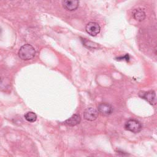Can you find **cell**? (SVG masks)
Wrapping results in <instances>:
<instances>
[{
  "label": "cell",
  "instance_id": "obj_5",
  "mask_svg": "<svg viewBox=\"0 0 157 157\" xmlns=\"http://www.w3.org/2000/svg\"><path fill=\"white\" fill-rule=\"evenodd\" d=\"M84 118L89 121H93L96 120L98 116V112L96 109L93 107L87 108L83 113Z\"/></svg>",
  "mask_w": 157,
  "mask_h": 157
},
{
  "label": "cell",
  "instance_id": "obj_1",
  "mask_svg": "<svg viewBox=\"0 0 157 157\" xmlns=\"http://www.w3.org/2000/svg\"><path fill=\"white\" fill-rule=\"evenodd\" d=\"M36 50L34 48L29 44H25L22 45L19 51L18 56L23 60H29L34 57Z\"/></svg>",
  "mask_w": 157,
  "mask_h": 157
},
{
  "label": "cell",
  "instance_id": "obj_2",
  "mask_svg": "<svg viewBox=\"0 0 157 157\" xmlns=\"http://www.w3.org/2000/svg\"><path fill=\"white\" fill-rule=\"evenodd\" d=\"M124 128L131 132L137 133L141 131L142 126L141 123L137 120L131 119L126 122L124 124Z\"/></svg>",
  "mask_w": 157,
  "mask_h": 157
},
{
  "label": "cell",
  "instance_id": "obj_4",
  "mask_svg": "<svg viewBox=\"0 0 157 157\" xmlns=\"http://www.w3.org/2000/svg\"><path fill=\"white\" fill-rule=\"evenodd\" d=\"M139 96L151 105H155L156 103V93L153 90L139 93Z\"/></svg>",
  "mask_w": 157,
  "mask_h": 157
},
{
  "label": "cell",
  "instance_id": "obj_6",
  "mask_svg": "<svg viewBox=\"0 0 157 157\" xmlns=\"http://www.w3.org/2000/svg\"><path fill=\"white\" fill-rule=\"evenodd\" d=\"M98 112L105 115H109L113 112V107L107 103H101L98 106Z\"/></svg>",
  "mask_w": 157,
  "mask_h": 157
},
{
  "label": "cell",
  "instance_id": "obj_3",
  "mask_svg": "<svg viewBox=\"0 0 157 157\" xmlns=\"http://www.w3.org/2000/svg\"><path fill=\"white\" fill-rule=\"evenodd\" d=\"M85 29L88 34L91 36H95L99 33L101 28L98 23L96 22H90L86 25Z\"/></svg>",
  "mask_w": 157,
  "mask_h": 157
},
{
  "label": "cell",
  "instance_id": "obj_11",
  "mask_svg": "<svg viewBox=\"0 0 157 157\" xmlns=\"http://www.w3.org/2000/svg\"><path fill=\"white\" fill-rule=\"evenodd\" d=\"M83 44L85 46H86L88 48H96L98 47V45L97 44L91 42L90 40H88L86 39H83Z\"/></svg>",
  "mask_w": 157,
  "mask_h": 157
},
{
  "label": "cell",
  "instance_id": "obj_9",
  "mask_svg": "<svg viewBox=\"0 0 157 157\" xmlns=\"http://www.w3.org/2000/svg\"><path fill=\"white\" fill-rule=\"evenodd\" d=\"M132 15L134 18L139 21H141L144 20L145 18V13L141 9H135L133 12Z\"/></svg>",
  "mask_w": 157,
  "mask_h": 157
},
{
  "label": "cell",
  "instance_id": "obj_10",
  "mask_svg": "<svg viewBox=\"0 0 157 157\" xmlns=\"http://www.w3.org/2000/svg\"><path fill=\"white\" fill-rule=\"evenodd\" d=\"M25 118L26 119V120H27L29 122L33 123L36 120H37V115L35 113L33 112H26L25 115Z\"/></svg>",
  "mask_w": 157,
  "mask_h": 157
},
{
  "label": "cell",
  "instance_id": "obj_7",
  "mask_svg": "<svg viewBox=\"0 0 157 157\" xmlns=\"http://www.w3.org/2000/svg\"><path fill=\"white\" fill-rule=\"evenodd\" d=\"M79 5V1L77 0L72 1H63V7L67 10L72 11L77 9Z\"/></svg>",
  "mask_w": 157,
  "mask_h": 157
},
{
  "label": "cell",
  "instance_id": "obj_8",
  "mask_svg": "<svg viewBox=\"0 0 157 157\" xmlns=\"http://www.w3.org/2000/svg\"><path fill=\"white\" fill-rule=\"evenodd\" d=\"M81 118L78 114H74L65 121V123L70 126H74L80 123Z\"/></svg>",
  "mask_w": 157,
  "mask_h": 157
}]
</instances>
